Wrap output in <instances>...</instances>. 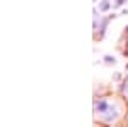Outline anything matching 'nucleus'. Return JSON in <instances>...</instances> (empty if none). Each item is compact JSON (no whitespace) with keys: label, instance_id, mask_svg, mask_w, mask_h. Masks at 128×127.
I'll use <instances>...</instances> for the list:
<instances>
[{"label":"nucleus","instance_id":"obj_1","mask_svg":"<svg viewBox=\"0 0 128 127\" xmlns=\"http://www.w3.org/2000/svg\"><path fill=\"white\" fill-rule=\"evenodd\" d=\"M94 112L99 117V120L108 122V124L114 122L118 118V108H116V105L111 103L106 98H99V100L94 101Z\"/></svg>","mask_w":128,"mask_h":127},{"label":"nucleus","instance_id":"obj_2","mask_svg":"<svg viewBox=\"0 0 128 127\" xmlns=\"http://www.w3.org/2000/svg\"><path fill=\"white\" fill-rule=\"evenodd\" d=\"M114 17H116V16H109V17L101 21V26H99V38H104V33H106V28H108L109 21H113Z\"/></svg>","mask_w":128,"mask_h":127},{"label":"nucleus","instance_id":"obj_3","mask_svg":"<svg viewBox=\"0 0 128 127\" xmlns=\"http://www.w3.org/2000/svg\"><path fill=\"white\" fill-rule=\"evenodd\" d=\"M111 9V4H109V0H102L101 4H99V10L101 12H106V10Z\"/></svg>","mask_w":128,"mask_h":127},{"label":"nucleus","instance_id":"obj_4","mask_svg":"<svg viewBox=\"0 0 128 127\" xmlns=\"http://www.w3.org/2000/svg\"><path fill=\"white\" fill-rule=\"evenodd\" d=\"M121 91H123V95L128 98V76L125 77V81H123V86H121Z\"/></svg>","mask_w":128,"mask_h":127},{"label":"nucleus","instance_id":"obj_5","mask_svg":"<svg viewBox=\"0 0 128 127\" xmlns=\"http://www.w3.org/2000/svg\"><path fill=\"white\" fill-rule=\"evenodd\" d=\"M104 62H106V64H116V59L111 57V55H106V57H104Z\"/></svg>","mask_w":128,"mask_h":127},{"label":"nucleus","instance_id":"obj_6","mask_svg":"<svg viewBox=\"0 0 128 127\" xmlns=\"http://www.w3.org/2000/svg\"><path fill=\"white\" fill-rule=\"evenodd\" d=\"M125 2H126V0H116V2H114V7H121Z\"/></svg>","mask_w":128,"mask_h":127},{"label":"nucleus","instance_id":"obj_7","mask_svg":"<svg viewBox=\"0 0 128 127\" xmlns=\"http://www.w3.org/2000/svg\"><path fill=\"white\" fill-rule=\"evenodd\" d=\"M126 31H128V26H126Z\"/></svg>","mask_w":128,"mask_h":127},{"label":"nucleus","instance_id":"obj_8","mask_svg":"<svg viewBox=\"0 0 128 127\" xmlns=\"http://www.w3.org/2000/svg\"><path fill=\"white\" fill-rule=\"evenodd\" d=\"M94 2H96V0H94Z\"/></svg>","mask_w":128,"mask_h":127}]
</instances>
